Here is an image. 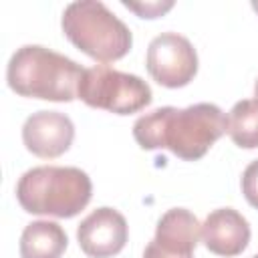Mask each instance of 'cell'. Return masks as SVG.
I'll return each instance as SVG.
<instances>
[{
    "mask_svg": "<svg viewBox=\"0 0 258 258\" xmlns=\"http://www.w3.org/2000/svg\"><path fill=\"white\" fill-rule=\"evenodd\" d=\"M226 131L228 117L214 103L159 107L133 123V137L141 149H169L185 161L204 157Z\"/></svg>",
    "mask_w": 258,
    "mask_h": 258,
    "instance_id": "6da1fadb",
    "label": "cell"
},
{
    "mask_svg": "<svg viewBox=\"0 0 258 258\" xmlns=\"http://www.w3.org/2000/svg\"><path fill=\"white\" fill-rule=\"evenodd\" d=\"M85 69L73 58L40 44H24L8 60V87L20 97L54 103L79 99V83Z\"/></svg>",
    "mask_w": 258,
    "mask_h": 258,
    "instance_id": "7a4b0ae2",
    "label": "cell"
},
{
    "mask_svg": "<svg viewBox=\"0 0 258 258\" xmlns=\"http://www.w3.org/2000/svg\"><path fill=\"white\" fill-rule=\"evenodd\" d=\"M91 196V177L79 167L38 165L24 171L16 183L18 204L36 216L73 218L87 208Z\"/></svg>",
    "mask_w": 258,
    "mask_h": 258,
    "instance_id": "3957f363",
    "label": "cell"
},
{
    "mask_svg": "<svg viewBox=\"0 0 258 258\" xmlns=\"http://www.w3.org/2000/svg\"><path fill=\"white\" fill-rule=\"evenodd\" d=\"M60 26L79 50L101 62L123 58L133 44L127 24L99 0L71 2L62 12Z\"/></svg>",
    "mask_w": 258,
    "mask_h": 258,
    "instance_id": "277c9868",
    "label": "cell"
},
{
    "mask_svg": "<svg viewBox=\"0 0 258 258\" xmlns=\"http://www.w3.org/2000/svg\"><path fill=\"white\" fill-rule=\"evenodd\" d=\"M79 99L93 109H103L115 115H131L145 109L153 95L151 87L141 77L121 73L105 64H95L83 73Z\"/></svg>",
    "mask_w": 258,
    "mask_h": 258,
    "instance_id": "5b68a950",
    "label": "cell"
},
{
    "mask_svg": "<svg viewBox=\"0 0 258 258\" xmlns=\"http://www.w3.org/2000/svg\"><path fill=\"white\" fill-rule=\"evenodd\" d=\"M145 67L151 79L161 87L179 89L196 77L198 52L185 36L177 32H161L147 46Z\"/></svg>",
    "mask_w": 258,
    "mask_h": 258,
    "instance_id": "8992f818",
    "label": "cell"
},
{
    "mask_svg": "<svg viewBox=\"0 0 258 258\" xmlns=\"http://www.w3.org/2000/svg\"><path fill=\"white\" fill-rule=\"evenodd\" d=\"M202 236V224L185 208L167 210L155 226V236L147 244L143 258H194Z\"/></svg>",
    "mask_w": 258,
    "mask_h": 258,
    "instance_id": "52a82bcc",
    "label": "cell"
},
{
    "mask_svg": "<svg viewBox=\"0 0 258 258\" xmlns=\"http://www.w3.org/2000/svg\"><path fill=\"white\" fill-rule=\"evenodd\" d=\"M129 238L127 220L113 208L93 210L77 228L81 250L89 258H111L119 254Z\"/></svg>",
    "mask_w": 258,
    "mask_h": 258,
    "instance_id": "ba28073f",
    "label": "cell"
},
{
    "mask_svg": "<svg viewBox=\"0 0 258 258\" xmlns=\"http://www.w3.org/2000/svg\"><path fill=\"white\" fill-rule=\"evenodd\" d=\"M75 139V125L60 111H36L22 125L24 147L42 159H52L69 151Z\"/></svg>",
    "mask_w": 258,
    "mask_h": 258,
    "instance_id": "9c48e42d",
    "label": "cell"
},
{
    "mask_svg": "<svg viewBox=\"0 0 258 258\" xmlns=\"http://www.w3.org/2000/svg\"><path fill=\"white\" fill-rule=\"evenodd\" d=\"M250 224L234 208L214 210L202 224L204 246L218 256H238L250 242Z\"/></svg>",
    "mask_w": 258,
    "mask_h": 258,
    "instance_id": "30bf717a",
    "label": "cell"
},
{
    "mask_svg": "<svg viewBox=\"0 0 258 258\" xmlns=\"http://www.w3.org/2000/svg\"><path fill=\"white\" fill-rule=\"evenodd\" d=\"M69 238L62 226L50 220L30 222L20 236V258H60Z\"/></svg>",
    "mask_w": 258,
    "mask_h": 258,
    "instance_id": "8fae6325",
    "label": "cell"
},
{
    "mask_svg": "<svg viewBox=\"0 0 258 258\" xmlns=\"http://www.w3.org/2000/svg\"><path fill=\"white\" fill-rule=\"evenodd\" d=\"M228 135L242 149L258 147V101H238L228 115Z\"/></svg>",
    "mask_w": 258,
    "mask_h": 258,
    "instance_id": "7c38bea8",
    "label": "cell"
},
{
    "mask_svg": "<svg viewBox=\"0 0 258 258\" xmlns=\"http://www.w3.org/2000/svg\"><path fill=\"white\" fill-rule=\"evenodd\" d=\"M242 194L246 202L258 210V159L250 161L242 173Z\"/></svg>",
    "mask_w": 258,
    "mask_h": 258,
    "instance_id": "4fadbf2b",
    "label": "cell"
},
{
    "mask_svg": "<svg viewBox=\"0 0 258 258\" xmlns=\"http://www.w3.org/2000/svg\"><path fill=\"white\" fill-rule=\"evenodd\" d=\"M123 6L133 10V12H137L141 18H157V16L165 14L169 8H173V2L171 0H167V2H141V4H137V2H123Z\"/></svg>",
    "mask_w": 258,
    "mask_h": 258,
    "instance_id": "5bb4252c",
    "label": "cell"
},
{
    "mask_svg": "<svg viewBox=\"0 0 258 258\" xmlns=\"http://www.w3.org/2000/svg\"><path fill=\"white\" fill-rule=\"evenodd\" d=\"M254 97H256V101H258V81H256V85H254Z\"/></svg>",
    "mask_w": 258,
    "mask_h": 258,
    "instance_id": "9a60e30c",
    "label": "cell"
},
{
    "mask_svg": "<svg viewBox=\"0 0 258 258\" xmlns=\"http://www.w3.org/2000/svg\"><path fill=\"white\" fill-rule=\"evenodd\" d=\"M252 8H254V10H256V12H258V2H256V0H254V2H252Z\"/></svg>",
    "mask_w": 258,
    "mask_h": 258,
    "instance_id": "2e32d148",
    "label": "cell"
},
{
    "mask_svg": "<svg viewBox=\"0 0 258 258\" xmlns=\"http://www.w3.org/2000/svg\"><path fill=\"white\" fill-rule=\"evenodd\" d=\"M252 258H258V254H256V256H252Z\"/></svg>",
    "mask_w": 258,
    "mask_h": 258,
    "instance_id": "e0dca14e",
    "label": "cell"
}]
</instances>
